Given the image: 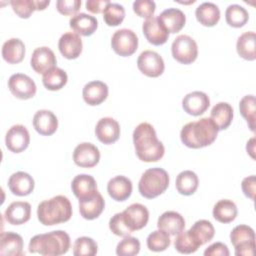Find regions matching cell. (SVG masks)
<instances>
[{
    "label": "cell",
    "mask_w": 256,
    "mask_h": 256,
    "mask_svg": "<svg viewBox=\"0 0 256 256\" xmlns=\"http://www.w3.org/2000/svg\"><path fill=\"white\" fill-rule=\"evenodd\" d=\"M133 143L136 155L144 162L159 161L165 153L164 145L158 140L154 127L147 122L140 123L134 129Z\"/></svg>",
    "instance_id": "obj_1"
},
{
    "label": "cell",
    "mask_w": 256,
    "mask_h": 256,
    "mask_svg": "<svg viewBox=\"0 0 256 256\" xmlns=\"http://www.w3.org/2000/svg\"><path fill=\"white\" fill-rule=\"evenodd\" d=\"M218 127L211 118L204 117L184 125L180 132L182 143L189 148H202L212 144L218 134Z\"/></svg>",
    "instance_id": "obj_2"
},
{
    "label": "cell",
    "mask_w": 256,
    "mask_h": 256,
    "mask_svg": "<svg viewBox=\"0 0 256 256\" xmlns=\"http://www.w3.org/2000/svg\"><path fill=\"white\" fill-rule=\"evenodd\" d=\"M70 237L62 230H55L35 235L30 239L28 250L30 253H39L43 256H59L68 252Z\"/></svg>",
    "instance_id": "obj_3"
},
{
    "label": "cell",
    "mask_w": 256,
    "mask_h": 256,
    "mask_svg": "<svg viewBox=\"0 0 256 256\" xmlns=\"http://www.w3.org/2000/svg\"><path fill=\"white\" fill-rule=\"evenodd\" d=\"M72 216L70 200L63 195H57L42 201L37 207V217L45 226L67 222Z\"/></svg>",
    "instance_id": "obj_4"
},
{
    "label": "cell",
    "mask_w": 256,
    "mask_h": 256,
    "mask_svg": "<svg viewBox=\"0 0 256 256\" xmlns=\"http://www.w3.org/2000/svg\"><path fill=\"white\" fill-rule=\"evenodd\" d=\"M168 186V173L162 168L154 167L147 169L142 174L138 183V190L143 197L152 199L165 192Z\"/></svg>",
    "instance_id": "obj_5"
},
{
    "label": "cell",
    "mask_w": 256,
    "mask_h": 256,
    "mask_svg": "<svg viewBox=\"0 0 256 256\" xmlns=\"http://www.w3.org/2000/svg\"><path fill=\"white\" fill-rule=\"evenodd\" d=\"M173 58L182 64H191L198 56V46L196 41L189 35L177 36L171 45Z\"/></svg>",
    "instance_id": "obj_6"
},
{
    "label": "cell",
    "mask_w": 256,
    "mask_h": 256,
    "mask_svg": "<svg viewBox=\"0 0 256 256\" xmlns=\"http://www.w3.org/2000/svg\"><path fill=\"white\" fill-rule=\"evenodd\" d=\"M112 49L120 56L127 57L135 53L138 48V37L136 33L127 28L114 32L111 38Z\"/></svg>",
    "instance_id": "obj_7"
},
{
    "label": "cell",
    "mask_w": 256,
    "mask_h": 256,
    "mask_svg": "<svg viewBox=\"0 0 256 256\" xmlns=\"http://www.w3.org/2000/svg\"><path fill=\"white\" fill-rule=\"evenodd\" d=\"M138 69L148 77H158L164 72L165 64L163 58L155 51L145 50L137 59Z\"/></svg>",
    "instance_id": "obj_8"
},
{
    "label": "cell",
    "mask_w": 256,
    "mask_h": 256,
    "mask_svg": "<svg viewBox=\"0 0 256 256\" xmlns=\"http://www.w3.org/2000/svg\"><path fill=\"white\" fill-rule=\"evenodd\" d=\"M8 88L16 98L22 100L32 98L37 90L35 82L29 76L22 73H16L10 76Z\"/></svg>",
    "instance_id": "obj_9"
},
{
    "label": "cell",
    "mask_w": 256,
    "mask_h": 256,
    "mask_svg": "<svg viewBox=\"0 0 256 256\" xmlns=\"http://www.w3.org/2000/svg\"><path fill=\"white\" fill-rule=\"evenodd\" d=\"M123 220L128 229L133 232L146 226L149 220V211L140 203H133L122 212Z\"/></svg>",
    "instance_id": "obj_10"
},
{
    "label": "cell",
    "mask_w": 256,
    "mask_h": 256,
    "mask_svg": "<svg viewBox=\"0 0 256 256\" xmlns=\"http://www.w3.org/2000/svg\"><path fill=\"white\" fill-rule=\"evenodd\" d=\"M30 143V135L24 125H13L6 133L5 144L6 147L14 153L24 151Z\"/></svg>",
    "instance_id": "obj_11"
},
{
    "label": "cell",
    "mask_w": 256,
    "mask_h": 256,
    "mask_svg": "<svg viewBox=\"0 0 256 256\" xmlns=\"http://www.w3.org/2000/svg\"><path fill=\"white\" fill-rule=\"evenodd\" d=\"M73 160L76 165L83 168L96 166L100 160L99 149L92 143L83 142L78 144L73 152Z\"/></svg>",
    "instance_id": "obj_12"
},
{
    "label": "cell",
    "mask_w": 256,
    "mask_h": 256,
    "mask_svg": "<svg viewBox=\"0 0 256 256\" xmlns=\"http://www.w3.org/2000/svg\"><path fill=\"white\" fill-rule=\"evenodd\" d=\"M142 30L147 41L156 46L164 44L169 37L168 31L161 24L157 16L147 18L143 22Z\"/></svg>",
    "instance_id": "obj_13"
},
{
    "label": "cell",
    "mask_w": 256,
    "mask_h": 256,
    "mask_svg": "<svg viewBox=\"0 0 256 256\" xmlns=\"http://www.w3.org/2000/svg\"><path fill=\"white\" fill-rule=\"evenodd\" d=\"M95 134L98 140L104 144H112L119 139L120 125L112 117L101 118L95 127Z\"/></svg>",
    "instance_id": "obj_14"
},
{
    "label": "cell",
    "mask_w": 256,
    "mask_h": 256,
    "mask_svg": "<svg viewBox=\"0 0 256 256\" xmlns=\"http://www.w3.org/2000/svg\"><path fill=\"white\" fill-rule=\"evenodd\" d=\"M210 106V99L208 95L202 91H193L184 96L182 100V107L186 113L192 116H199L203 114Z\"/></svg>",
    "instance_id": "obj_15"
},
{
    "label": "cell",
    "mask_w": 256,
    "mask_h": 256,
    "mask_svg": "<svg viewBox=\"0 0 256 256\" xmlns=\"http://www.w3.org/2000/svg\"><path fill=\"white\" fill-rule=\"evenodd\" d=\"M30 64L36 73L44 74L46 71L56 67V56L49 47H38L32 53Z\"/></svg>",
    "instance_id": "obj_16"
},
{
    "label": "cell",
    "mask_w": 256,
    "mask_h": 256,
    "mask_svg": "<svg viewBox=\"0 0 256 256\" xmlns=\"http://www.w3.org/2000/svg\"><path fill=\"white\" fill-rule=\"evenodd\" d=\"M33 126L39 134L50 136L54 134L58 128V119L50 110H38L33 117Z\"/></svg>",
    "instance_id": "obj_17"
},
{
    "label": "cell",
    "mask_w": 256,
    "mask_h": 256,
    "mask_svg": "<svg viewBox=\"0 0 256 256\" xmlns=\"http://www.w3.org/2000/svg\"><path fill=\"white\" fill-rule=\"evenodd\" d=\"M82 39L75 32L64 33L58 42L60 53L67 59H76L82 52Z\"/></svg>",
    "instance_id": "obj_18"
},
{
    "label": "cell",
    "mask_w": 256,
    "mask_h": 256,
    "mask_svg": "<svg viewBox=\"0 0 256 256\" xmlns=\"http://www.w3.org/2000/svg\"><path fill=\"white\" fill-rule=\"evenodd\" d=\"M35 186L33 177L23 171L13 173L8 180V187L10 191L17 196L29 195Z\"/></svg>",
    "instance_id": "obj_19"
},
{
    "label": "cell",
    "mask_w": 256,
    "mask_h": 256,
    "mask_svg": "<svg viewBox=\"0 0 256 256\" xmlns=\"http://www.w3.org/2000/svg\"><path fill=\"white\" fill-rule=\"evenodd\" d=\"M105 207V201L99 192L79 200V211L81 216L87 220H93L100 216Z\"/></svg>",
    "instance_id": "obj_20"
},
{
    "label": "cell",
    "mask_w": 256,
    "mask_h": 256,
    "mask_svg": "<svg viewBox=\"0 0 256 256\" xmlns=\"http://www.w3.org/2000/svg\"><path fill=\"white\" fill-rule=\"evenodd\" d=\"M31 216V205L26 201L12 202L5 210L4 217L12 225L26 223Z\"/></svg>",
    "instance_id": "obj_21"
},
{
    "label": "cell",
    "mask_w": 256,
    "mask_h": 256,
    "mask_svg": "<svg viewBox=\"0 0 256 256\" xmlns=\"http://www.w3.org/2000/svg\"><path fill=\"white\" fill-rule=\"evenodd\" d=\"M157 227L167 232L169 235H177L185 229V220L184 217L176 211H166L159 216Z\"/></svg>",
    "instance_id": "obj_22"
},
{
    "label": "cell",
    "mask_w": 256,
    "mask_h": 256,
    "mask_svg": "<svg viewBox=\"0 0 256 256\" xmlns=\"http://www.w3.org/2000/svg\"><path fill=\"white\" fill-rule=\"evenodd\" d=\"M132 182L129 178L119 175L111 178L107 184L109 196L116 201H125L132 193Z\"/></svg>",
    "instance_id": "obj_23"
},
{
    "label": "cell",
    "mask_w": 256,
    "mask_h": 256,
    "mask_svg": "<svg viewBox=\"0 0 256 256\" xmlns=\"http://www.w3.org/2000/svg\"><path fill=\"white\" fill-rule=\"evenodd\" d=\"M157 18L168 31V33H177L185 25L186 16L178 8H168L162 11Z\"/></svg>",
    "instance_id": "obj_24"
},
{
    "label": "cell",
    "mask_w": 256,
    "mask_h": 256,
    "mask_svg": "<svg viewBox=\"0 0 256 256\" xmlns=\"http://www.w3.org/2000/svg\"><path fill=\"white\" fill-rule=\"evenodd\" d=\"M84 101L91 106L104 102L108 96V86L102 81H91L85 84L82 91Z\"/></svg>",
    "instance_id": "obj_25"
},
{
    "label": "cell",
    "mask_w": 256,
    "mask_h": 256,
    "mask_svg": "<svg viewBox=\"0 0 256 256\" xmlns=\"http://www.w3.org/2000/svg\"><path fill=\"white\" fill-rule=\"evenodd\" d=\"M23 254L22 237L15 232H2L0 235V255L21 256Z\"/></svg>",
    "instance_id": "obj_26"
},
{
    "label": "cell",
    "mask_w": 256,
    "mask_h": 256,
    "mask_svg": "<svg viewBox=\"0 0 256 256\" xmlns=\"http://www.w3.org/2000/svg\"><path fill=\"white\" fill-rule=\"evenodd\" d=\"M71 188L74 195L79 200L88 198L98 192L97 183L94 177L88 174H79L75 176L72 180Z\"/></svg>",
    "instance_id": "obj_27"
},
{
    "label": "cell",
    "mask_w": 256,
    "mask_h": 256,
    "mask_svg": "<svg viewBox=\"0 0 256 256\" xmlns=\"http://www.w3.org/2000/svg\"><path fill=\"white\" fill-rule=\"evenodd\" d=\"M69 25L78 35L90 36L96 31L98 21L94 16L81 12L71 17Z\"/></svg>",
    "instance_id": "obj_28"
},
{
    "label": "cell",
    "mask_w": 256,
    "mask_h": 256,
    "mask_svg": "<svg viewBox=\"0 0 256 256\" xmlns=\"http://www.w3.org/2000/svg\"><path fill=\"white\" fill-rule=\"evenodd\" d=\"M25 56V45L19 38H10L2 46V57L9 64L20 63Z\"/></svg>",
    "instance_id": "obj_29"
},
{
    "label": "cell",
    "mask_w": 256,
    "mask_h": 256,
    "mask_svg": "<svg viewBox=\"0 0 256 256\" xmlns=\"http://www.w3.org/2000/svg\"><path fill=\"white\" fill-rule=\"evenodd\" d=\"M196 19L200 24L207 27L216 25L220 19V10L212 2H203L195 10Z\"/></svg>",
    "instance_id": "obj_30"
},
{
    "label": "cell",
    "mask_w": 256,
    "mask_h": 256,
    "mask_svg": "<svg viewBox=\"0 0 256 256\" xmlns=\"http://www.w3.org/2000/svg\"><path fill=\"white\" fill-rule=\"evenodd\" d=\"M210 118L216 124L219 130L228 128L233 119V108L227 102H219L213 106Z\"/></svg>",
    "instance_id": "obj_31"
},
{
    "label": "cell",
    "mask_w": 256,
    "mask_h": 256,
    "mask_svg": "<svg viewBox=\"0 0 256 256\" xmlns=\"http://www.w3.org/2000/svg\"><path fill=\"white\" fill-rule=\"evenodd\" d=\"M255 41L256 35L253 31L244 32L241 34L236 43V50L240 57L245 60H255L256 53H255Z\"/></svg>",
    "instance_id": "obj_32"
},
{
    "label": "cell",
    "mask_w": 256,
    "mask_h": 256,
    "mask_svg": "<svg viewBox=\"0 0 256 256\" xmlns=\"http://www.w3.org/2000/svg\"><path fill=\"white\" fill-rule=\"evenodd\" d=\"M213 217L221 223L232 222L238 213L236 204L229 199L219 200L213 207Z\"/></svg>",
    "instance_id": "obj_33"
},
{
    "label": "cell",
    "mask_w": 256,
    "mask_h": 256,
    "mask_svg": "<svg viewBox=\"0 0 256 256\" xmlns=\"http://www.w3.org/2000/svg\"><path fill=\"white\" fill-rule=\"evenodd\" d=\"M199 179L195 172L191 170H185L178 174L176 178V189L182 195H192L198 188Z\"/></svg>",
    "instance_id": "obj_34"
},
{
    "label": "cell",
    "mask_w": 256,
    "mask_h": 256,
    "mask_svg": "<svg viewBox=\"0 0 256 256\" xmlns=\"http://www.w3.org/2000/svg\"><path fill=\"white\" fill-rule=\"evenodd\" d=\"M67 80V73L59 67H53L52 69L46 71L42 76L43 85L45 88L51 91H56L63 88L66 85Z\"/></svg>",
    "instance_id": "obj_35"
},
{
    "label": "cell",
    "mask_w": 256,
    "mask_h": 256,
    "mask_svg": "<svg viewBox=\"0 0 256 256\" xmlns=\"http://www.w3.org/2000/svg\"><path fill=\"white\" fill-rule=\"evenodd\" d=\"M189 232L199 243L200 246L211 241L215 234V230L212 223L205 219L196 221L194 225L189 229Z\"/></svg>",
    "instance_id": "obj_36"
},
{
    "label": "cell",
    "mask_w": 256,
    "mask_h": 256,
    "mask_svg": "<svg viewBox=\"0 0 256 256\" xmlns=\"http://www.w3.org/2000/svg\"><path fill=\"white\" fill-rule=\"evenodd\" d=\"M225 19L228 25L235 28H240L247 23L249 14L243 6L238 4H231L225 11Z\"/></svg>",
    "instance_id": "obj_37"
},
{
    "label": "cell",
    "mask_w": 256,
    "mask_h": 256,
    "mask_svg": "<svg viewBox=\"0 0 256 256\" xmlns=\"http://www.w3.org/2000/svg\"><path fill=\"white\" fill-rule=\"evenodd\" d=\"M175 249L182 254H191L197 251L199 248V243L195 240V238L191 235L189 230L182 231L177 234V237L174 241Z\"/></svg>",
    "instance_id": "obj_38"
},
{
    "label": "cell",
    "mask_w": 256,
    "mask_h": 256,
    "mask_svg": "<svg viewBox=\"0 0 256 256\" xmlns=\"http://www.w3.org/2000/svg\"><path fill=\"white\" fill-rule=\"evenodd\" d=\"M230 240L234 248L243 244L255 242L254 230L248 225H238L232 229Z\"/></svg>",
    "instance_id": "obj_39"
},
{
    "label": "cell",
    "mask_w": 256,
    "mask_h": 256,
    "mask_svg": "<svg viewBox=\"0 0 256 256\" xmlns=\"http://www.w3.org/2000/svg\"><path fill=\"white\" fill-rule=\"evenodd\" d=\"M146 242L149 250L154 252H161L170 246L171 240L170 235L167 232L158 229L148 235Z\"/></svg>",
    "instance_id": "obj_40"
},
{
    "label": "cell",
    "mask_w": 256,
    "mask_h": 256,
    "mask_svg": "<svg viewBox=\"0 0 256 256\" xmlns=\"http://www.w3.org/2000/svg\"><path fill=\"white\" fill-rule=\"evenodd\" d=\"M239 110L241 115L246 119L248 126L252 132L255 131V97L254 95H246L244 96L239 103Z\"/></svg>",
    "instance_id": "obj_41"
},
{
    "label": "cell",
    "mask_w": 256,
    "mask_h": 256,
    "mask_svg": "<svg viewBox=\"0 0 256 256\" xmlns=\"http://www.w3.org/2000/svg\"><path fill=\"white\" fill-rule=\"evenodd\" d=\"M97 243L87 236L77 238L73 244V254L75 256H94L97 254Z\"/></svg>",
    "instance_id": "obj_42"
},
{
    "label": "cell",
    "mask_w": 256,
    "mask_h": 256,
    "mask_svg": "<svg viewBox=\"0 0 256 256\" xmlns=\"http://www.w3.org/2000/svg\"><path fill=\"white\" fill-rule=\"evenodd\" d=\"M125 17V9L118 3L110 2L103 11V19L108 26H118Z\"/></svg>",
    "instance_id": "obj_43"
},
{
    "label": "cell",
    "mask_w": 256,
    "mask_h": 256,
    "mask_svg": "<svg viewBox=\"0 0 256 256\" xmlns=\"http://www.w3.org/2000/svg\"><path fill=\"white\" fill-rule=\"evenodd\" d=\"M140 251V242L132 236L124 237L116 247V254L119 256H134Z\"/></svg>",
    "instance_id": "obj_44"
},
{
    "label": "cell",
    "mask_w": 256,
    "mask_h": 256,
    "mask_svg": "<svg viewBox=\"0 0 256 256\" xmlns=\"http://www.w3.org/2000/svg\"><path fill=\"white\" fill-rule=\"evenodd\" d=\"M10 4L13 11L21 18H29L37 10L36 1L34 0H12Z\"/></svg>",
    "instance_id": "obj_45"
},
{
    "label": "cell",
    "mask_w": 256,
    "mask_h": 256,
    "mask_svg": "<svg viewBox=\"0 0 256 256\" xmlns=\"http://www.w3.org/2000/svg\"><path fill=\"white\" fill-rule=\"evenodd\" d=\"M109 228L112 231V233H114L117 236H121V237H126V236H130V234L132 233L128 227L126 226L124 220H123V216H122V212L120 213H116L114 216H112L109 220Z\"/></svg>",
    "instance_id": "obj_46"
},
{
    "label": "cell",
    "mask_w": 256,
    "mask_h": 256,
    "mask_svg": "<svg viewBox=\"0 0 256 256\" xmlns=\"http://www.w3.org/2000/svg\"><path fill=\"white\" fill-rule=\"evenodd\" d=\"M156 9L155 2L152 0H136L133 2L134 12L143 18H150L153 16Z\"/></svg>",
    "instance_id": "obj_47"
},
{
    "label": "cell",
    "mask_w": 256,
    "mask_h": 256,
    "mask_svg": "<svg viewBox=\"0 0 256 256\" xmlns=\"http://www.w3.org/2000/svg\"><path fill=\"white\" fill-rule=\"evenodd\" d=\"M80 6V0H58L56 2L57 10L63 15H76Z\"/></svg>",
    "instance_id": "obj_48"
},
{
    "label": "cell",
    "mask_w": 256,
    "mask_h": 256,
    "mask_svg": "<svg viewBox=\"0 0 256 256\" xmlns=\"http://www.w3.org/2000/svg\"><path fill=\"white\" fill-rule=\"evenodd\" d=\"M242 191L246 197L250 198L251 200L255 199V192H256V178L254 175L248 176L242 180L241 183Z\"/></svg>",
    "instance_id": "obj_49"
},
{
    "label": "cell",
    "mask_w": 256,
    "mask_h": 256,
    "mask_svg": "<svg viewBox=\"0 0 256 256\" xmlns=\"http://www.w3.org/2000/svg\"><path fill=\"white\" fill-rule=\"evenodd\" d=\"M204 255L205 256H228L229 250L226 244L222 242H215L205 249Z\"/></svg>",
    "instance_id": "obj_50"
},
{
    "label": "cell",
    "mask_w": 256,
    "mask_h": 256,
    "mask_svg": "<svg viewBox=\"0 0 256 256\" xmlns=\"http://www.w3.org/2000/svg\"><path fill=\"white\" fill-rule=\"evenodd\" d=\"M109 3V0H88L86 1V9L92 13H101Z\"/></svg>",
    "instance_id": "obj_51"
},
{
    "label": "cell",
    "mask_w": 256,
    "mask_h": 256,
    "mask_svg": "<svg viewBox=\"0 0 256 256\" xmlns=\"http://www.w3.org/2000/svg\"><path fill=\"white\" fill-rule=\"evenodd\" d=\"M255 249V242L247 243L235 247V255L236 256H253Z\"/></svg>",
    "instance_id": "obj_52"
},
{
    "label": "cell",
    "mask_w": 256,
    "mask_h": 256,
    "mask_svg": "<svg viewBox=\"0 0 256 256\" xmlns=\"http://www.w3.org/2000/svg\"><path fill=\"white\" fill-rule=\"evenodd\" d=\"M254 142H255V139L254 138H251L248 142H247V146H246V149H247V152L251 155L252 158H254Z\"/></svg>",
    "instance_id": "obj_53"
},
{
    "label": "cell",
    "mask_w": 256,
    "mask_h": 256,
    "mask_svg": "<svg viewBox=\"0 0 256 256\" xmlns=\"http://www.w3.org/2000/svg\"><path fill=\"white\" fill-rule=\"evenodd\" d=\"M49 4H50L49 0H37L36 1L37 10H44Z\"/></svg>",
    "instance_id": "obj_54"
}]
</instances>
